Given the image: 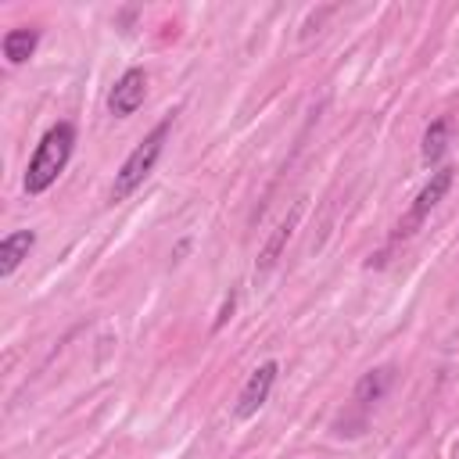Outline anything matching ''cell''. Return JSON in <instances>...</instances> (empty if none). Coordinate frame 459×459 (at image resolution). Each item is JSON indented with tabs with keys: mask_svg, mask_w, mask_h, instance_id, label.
<instances>
[{
	"mask_svg": "<svg viewBox=\"0 0 459 459\" xmlns=\"http://www.w3.org/2000/svg\"><path fill=\"white\" fill-rule=\"evenodd\" d=\"M72 151H75V126H72V122H54V126L39 136V143H36L29 165H25V176H22L25 194H29V197L47 194V190L57 183V176L68 169Z\"/></svg>",
	"mask_w": 459,
	"mask_h": 459,
	"instance_id": "cell-1",
	"label": "cell"
},
{
	"mask_svg": "<svg viewBox=\"0 0 459 459\" xmlns=\"http://www.w3.org/2000/svg\"><path fill=\"white\" fill-rule=\"evenodd\" d=\"M169 133H172V115L169 118H161L133 151H129V158L122 161V169L115 172V183H111V201L118 204V201H126L151 172H154V165H158V158H161V151H165V140H169Z\"/></svg>",
	"mask_w": 459,
	"mask_h": 459,
	"instance_id": "cell-2",
	"label": "cell"
},
{
	"mask_svg": "<svg viewBox=\"0 0 459 459\" xmlns=\"http://www.w3.org/2000/svg\"><path fill=\"white\" fill-rule=\"evenodd\" d=\"M448 186H452V169L448 165H441V169H434L430 172V179L420 186V194L412 197V208L405 212V219L394 226V233H391V244L394 240H405V237H412L423 222H427V215L437 208V201L448 194Z\"/></svg>",
	"mask_w": 459,
	"mask_h": 459,
	"instance_id": "cell-3",
	"label": "cell"
},
{
	"mask_svg": "<svg viewBox=\"0 0 459 459\" xmlns=\"http://www.w3.org/2000/svg\"><path fill=\"white\" fill-rule=\"evenodd\" d=\"M276 373H280V362H273V359L251 369V377L244 380V387H240V394H237V402H233V416H237V420H251V416L262 412V405H265L269 394H273Z\"/></svg>",
	"mask_w": 459,
	"mask_h": 459,
	"instance_id": "cell-4",
	"label": "cell"
},
{
	"mask_svg": "<svg viewBox=\"0 0 459 459\" xmlns=\"http://www.w3.org/2000/svg\"><path fill=\"white\" fill-rule=\"evenodd\" d=\"M143 100H147V72L143 68H126L115 79L111 93H108V111L115 118H129V115L140 111Z\"/></svg>",
	"mask_w": 459,
	"mask_h": 459,
	"instance_id": "cell-5",
	"label": "cell"
},
{
	"mask_svg": "<svg viewBox=\"0 0 459 459\" xmlns=\"http://www.w3.org/2000/svg\"><path fill=\"white\" fill-rule=\"evenodd\" d=\"M32 244H36V233H32V230H14V233H7V237L0 240V280L14 276V269L29 258Z\"/></svg>",
	"mask_w": 459,
	"mask_h": 459,
	"instance_id": "cell-6",
	"label": "cell"
},
{
	"mask_svg": "<svg viewBox=\"0 0 459 459\" xmlns=\"http://www.w3.org/2000/svg\"><path fill=\"white\" fill-rule=\"evenodd\" d=\"M36 47H39V29H7L4 32V43H0V50H4V61L11 65V68H18V65H25L32 54H36Z\"/></svg>",
	"mask_w": 459,
	"mask_h": 459,
	"instance_id": "cell-7",
	"label": "cell"
},
{
	"mask_svg": "<svg viewBox=\"0 0 459 459\" xmlns=\"http://www.w3.org/2000/svg\"><path fill=\"white\" fill-rule=\"evenodd\" d=\"M298 219H301V204H298V208H294V212H290V215L273 230V237L265 240V247H262V255H258V265H255L258 273H269V269L280 262V255H283V247H287L290 233L298 230Z\"/></svg>",
	"mask_w": 459,
	"mask_h": 459,
	"instance_id": "cell-8",
	"label": "cell"
},
{
	"mask_svg": "<svg viewBox=\"0 0 459 459\" xmlns=\"http://www.w3.org/2000/svg\"><path fill=\"white\" fill-rule=\"evenodd\" d=\"M391 380H394V373H391L387 366H377V369H369V373H366V377L355 384V405H359V409H369V405H377V402L387 394Z\"/></svg>",
	"mask_w": 459,
	"mask_h": 459,
	"instance_id": "cell-9",
	"label": "cell"
},
{
	"mask_svg": "<svg viewBox=\"0 0 459 459\" xmlns=\"http://www.w3.org/2000/svg\"><path fill=\"white\" fill-rule=\"evenodd\" d=\"M445 143H448V118H434V122L427 126V133H423V147H420L423 165H437L441 154H445Z\"/></svg>",
	"mask_w": 459,
	"mask_h": 459,
	"instance_id": "cell-10",
	"label": "cell"
},
{
	"mask_svg": "<svg viewBox=\"0 0 459 459\" xmlns=\"http://www.w3.org/2000/svg\"><path fill=\"white\" fill-rule=\"evenodd\" d=\"M233 301H237V298H233V294H230V298H226V305H222V312H219V316H215V330H219V326H222V323H226V319H230V312H233Z\"/></svg>",
	"mask_w": 459,
	"mask_h": 459,
	"instance_id": "cell-11",
	"label": "cell"
}]
</instances>
